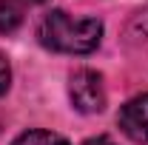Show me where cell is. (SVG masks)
Wrapping results in <instances>:
<instances>
[{"label":"cell","mask_w":148,"mask_h":145,"mask_svg":"<svg viewBox=\"0 0 148 145\" xmlns=\"http://www.w3.org/2000/svg\"><path fill=\"white\" fill-rule=\"evenodd\" d=\"M37 37L46 49L63 54H88L100 46L103 23L97 17H71L69 12H49L37 26Z\"/></svg>","instance_id":"6da1fadb"},{"label":"cell","mask_w":148,"mask_h":145,"mask_svg":"<svg viewBox=\"0 0 148 145\" xmlns=\"http://www.w3.org/2000/svg\"><path fill=\"white\" fill-rule=\"evenodd\" d=\"M69 94L77 111L83 114H97L106 108V88H103V77L91 68H80L69 80Z\"/></svg>","instance_id":"7a4b0ae2"},{"label":"cell","mask_w":148,"mask_h":145,"mask_svg":"<svg viewBox=\"0 0 148 145\" xmlns=\"http://www.w3.org/2000/svg\"><path fill=\"white\" fill-rule=\"evenodd\" d=\"M120 128L134 142H148V94H140L123 105Z\"/></svg>","instance_id":"3957f363"},{"label":"cell","mask_w":148,"mask_h":145,"mask_svg":"<svg viewBox=\"0 0 148 145\" xmlns=\"http://www.w3.org/2000/svg\"><path fill=\"white\" fill-rule=\"evenodd\" d=\"M23 23V3L20 0H0V34H12Z\"/></svg>","instance_id":"277c9868"},{"label":"cell","mask_w":148,"mask_h":145,"mask_svg":"<svg viewBox=\"0 0 148 145\" xmlns=\"http://www.w3.org/2000/svg\"><path fill=\"white\" fill-rule=\"evenodd\" d=\"M12 145H69V142L54 131H26Z\"/></svg>","instance_id":"5b68a950"},{"label":"cell","mask_w":148,"mask_h":145,"mask_svg":"<svg viewBox=\"0 0 148 145\" xmlns=\"http://www.w3.org/2000/svg\"><path fill=\"white\" fill-rule=\"evenodd\" d=\"M9 85H12V66H9V60L0 54V97L9 91Z\"/></svg>","instance_id":"8992f818"},{"label":"cell","mask_w":148,"mask_h":145,"mask_svg":"<svg viewBox=\"0 0 148 145\" xmlns=\"http://www.w3.org/2000/svg\"><path fill=\"white\" fill-rule=\"evenodd\" d=\"M86 145H114V142H111L108 137H94V140H88Z\"/></svg>","instance_id":"52a82bcc"},{"label":"cell","mask_w":148,"mask_h":145,"mask_svg":"<svg viewBox=\"0 0 148 145\" xmlns=\"http://www.w3.org/2000/svg\"><path fill=\"white\" fill-rule=\"evenodd\" d=\"M34 3H43V0H34Z\"/></svg>","instance_id":"ba28073f"}]
</instances>
